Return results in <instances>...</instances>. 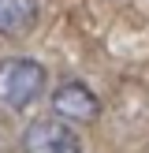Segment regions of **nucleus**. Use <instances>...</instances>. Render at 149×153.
Listing matches in <instances>:
<instances>
[{
  "mask_svg": "<svg viewBox=\"0 0 149 153\" xmlns=\"http://www.w3.org/2000/svg\"><path fill=\"white\" fill-rule=\"evenodd\" d=\"M49 75L30 56H7L0 60V108L4 112H26L41 101Z\"/></svg>",
  "mask_w": 149,
  "mask_h": 153,
  "instance_id": "1",
  "label": "nucleus"
},
{
  "mask_svg": "<svg viewBox=\"0 0 149 153\" xmlns=\"http://www.w3.org/2000/svg\"><path fill=\"white\" fill-rule=\"evenodd\" d=\"M52 116L63 120L71 127H82V123H93L101 116V97L78 79H63L56 90H52Z\"/></svg>",
  "mask_w": 149,
  "mask_h": 153,
  "instance_id": "2",
  "label": "nucleus"
},
{
  "mask_svg": "<svg viewBox=\"0 0 149 153\" xmlns=\"http://www.w3.org/2000/svg\"><path fill=\"white\" fill-rule=\"evenodd\" d=\"M22 153H82V138L71 123L45 116L22 131Z\"/></svg>",
  "mask_w": 149,
  "mask_h": 153,
  "instance_id": "3",
  "label": "nucleus"
},
{
  "mask_svg": "<svg viewBox=\"0 0 149 153\" xmlns=\"http://www.w3.org/2000/svg\"><path fill=\"white\" fill-rule=\"evenodd\" d=\"M37 26V0H0V37H22Z\"/></svg>",
  "mask_w": 149,
  "mask_h": 153,
  "instance_id": "4",
  "label": "nucleus"
}]
</instances>
